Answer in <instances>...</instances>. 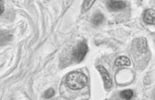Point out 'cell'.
<instances>
[{"mask_svg":"<svg viewBox=\"0 0 155 100\" xmlns=\"http://www.w3.org/2000/svg\"><path fill=\"white\" fill-rule=\"evenodd\" d=\"M12 35L8 33H0V45H5L12 39Z\"/></svg>","mask_w":155,"mask_h":100,"instance_id":"ba28073f","label":"cell"},{"mask_svg":"<svg viewBox=\"0 0 155 100\" xmlns=\"http://www.w3.org/2000/svg\"><path fill=\"white\" fill-rule=\"evenodd\" d=\"M131 64L130 58L126 56H120L118 57L115 61V65L117 67L120 66H129Z\"/></svg>","mask_w":155,"mask_h":100,"instance_id":"8992f818","label":"cell"},{"mask_svg":"<svg viewBox=\"0 0 155 100\" xmlns=\"http://www.w3.org/2000/svg\"><path fill=\"white\" fill-rule=\"evenodd\" d=\"M104 21V15L101 13H97L93 15L92 18V22L94 25H99Z\"/></svg>","mask_w":155,"mask_h":100,"instance_id":"52a82bcc","label":"cell"},{"mask_svg":"<svg viewBox=\"0 0 155 100\" xmlns=\"http://www.w3.org/2000/svg\"><path fill=\"white\" fill-rule=\"evenodd\" d=\"M87 83V77L80 72H72L68 75L66 78V83L71 89L77 90L82 89Z\"/></svg>","mask_w":155,"mask_h":100,"instance_id":"6da1fadb","label":"cell"},{"mask_svg":"<svg viewBox=\"0 0 155 100\" xmlns=\"http://www.w3.org/2000/svg\"><path fill=\"white\" fill-rule=\"evenodd\" d=\"M120 96L125 100H130L133 97V91L131 89H125L120 92Z\"/></svg>","mask_w":155,"mask_h":100,"instance_id":"9c48e42d","label":"cell"},{"mask_svg":"<svg viewBox=\"0 0 155 100\" xmlns=\"http://www.w3.org/2000/svg\"><path fill=\"white\" fill-rule=\"evenodd\" d=\"M95 2L94 0H92V1H84L83 2V4L82 5V12L84 13V12H86L87 11H89V9L92 7V5H93V3Z\"/></svg>","mask_w":155,"mask_h":100,"instance_id":"30bf717a","label":"cell"},{"mask_svg":"<svg viewBox=\"0 0 155 100\" xmlns=\"http://www.w3.org/2000/svg\"><path fill=\"white\" fill-rule=\"evenodd\" d=\"M154 15L155 14L154 10L148 9L145 12V15H144V21H145V22L148 24H154Z\"/></svg>","mask_w":155,"mask_h":100,"instance_id":"5b68a950","label":"cell"},{"mask_svg":"<svg viewBox=\"0 0 155 100\" xmlns=\"http://www.w3.org/2000/svg\"><path fill=\"white\" fill-rule=\"evenodd\" d=\"M107 5L111 10L118 11L124 8L127 6V3L124 1H109Z\"/></svg>","mask_w":155,"mask_h":100,"instance_id":"277c9868","label":"cell"},{"mask_svg":"<svg viewBox=\"0 0 155 100\" xmlns=\"http://www.w3.org/2000/svg\"><path fill=\"white\" fill-rule=\"evenodd\" d=\"M4 5H3V2L0 1V15L4 12Z\"/></svg>","mask_w":155,"mask_h":100,"instance_id":"7c38bea8","label":"cell"},{"mask_svg":"<svg viewBox=\"0 0 155 100\" xmlns=\"http://www.w3.org/2000/svg\"><path fill=\"white\" fill-rule=\"evenodd\" d=\"M54 95V90L52 89V88H50V89H47V90L45 91V93H44V97H45V98H51Z\"/></svg>","mask_w":155,"mask_h":100,"instance_id":"8fae6325","label":"cell"},{"mask_svg":"<svg viewBox=\"0 0 155 100\" xmlns=\"http://www.w3.org/2000/svg\"><path fill=\"white\" fill-rule=\"evenodd\" d=\"M88 52V46L85 42H81L73 52V57L76 62H80L84 59Z\"/></svg>","mask_w":155,"mask_h":100,"instance_id":"7a4b0ae2","label":"cell"},{"mask_svg":"<svg viewBox=\"0 0 155 100\" xmlns=\"http://www.w3.org/2000/svg\"><path fill=\"white\" fill-rule=\"evenodd\" d=\"M97 69L98 70L100 74H101V76H102L105 89H110L112 86V80H111V78H110V75H109L108 72H107V71L105 69L104 67L102 66V65H98V66H97Z\"/></svg>","mask_w":155,"mask_h":100,"instance_id":"3957f363","label":"cell"}]
</instances>
